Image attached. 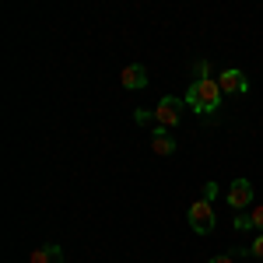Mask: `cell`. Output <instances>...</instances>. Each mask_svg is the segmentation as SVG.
Returning <instances> with one entry per match:
<instances>
[{
    "mask_svg": "<svg viewBox=\"0 0 263 263\" xmlns=\"http://www.w3.org/2000/svg\"><path fill=\"white\" fill-rule=\"evenodd\" d=\"M120 84L130 88V91H141V88H147V70H144L141 63H126L120 74Z\"/></svg>",
    "mask_w": 263,
    "mask_h": 263,
    "instance_id": "5b68a950",
    "label": "cell"
},
{
    "mask_svg": "<svg viewBox=\"0 0 263 263\" xmlns=\"http://www.w3.org/2000/svg\"><path fill=\"white\" fill-rule=\"evenodd\" d=\"M28 263H63V249L60 246H39L28 253Z\"/></svg>",
    "mask_w": 263,
    "mask_h": 263,
    "instance_id": "ba28073f",
    "label": "cell"
},
{
    "mask_svg": "<svg viewBox=\"0 0 263 263\" xmlns=\"http://www.w3.org/2000/svg\"><path fill=\"white\" fill-rule=\"evenodd\" d=\"M151 116H155V112H147V109H134V120L141 123V126H147V123H151Z\"/></svg>",
    "mask_w": 263,
    "mask_h": 263,
    "instance_id": "4fadbf2b",
    "label": "cell"
},
{
    "mask_svg": "<svg viewBox=\"0 0 263 263\" xmlns=\"http://www.w3.org/2000/svg\"><path fill=\"white\" fill-rule=\"evenodd\" d=\"M249 253H253L256 260H263V232L256 235V239H253V246H249Z\"/></svg>",
    "mask_w": 263,
    "mask_h": 263,
    "instance_id": "7c38bea8",
    "label": "cell"
},
{
    "mask_svg": "<svg viewBox=\"0 0 263 263\" xmlns=\"http://www.w3.org/2000/svg\"><path fill=\"white\" fill-rule=\"evenodd\" d=\"M218 84H221V91L224 95H242V91H249V81H246V74L242 70H224L221 78H218Z\"/></svg>",
    "mask_w": 263,
    "mask_h": 263,
    "instance_id": "8992f818",
    "label": "cell"
},
{
    "mask_svg": "<svg viewBox=\"0 0 263 263\" xmlns=\"http://www.w3.org/2000/svg\"><path fill=\"white\" fill-rule=\"evenodd\" d=\"M235 228H239V232H249V228H253L249 214H235Z\"/></svg>",
    "mask_w": 263,
    "mask_h": 263,
    "instance_id": "5bb4252c",
    "label": "cell"
},
{
    "mask_svg": "<svg viewBox=\"0 0 263 263\" xmlns=\"http://www.w3.org/2000/svg\"><path fill=\"white\" fill-rule=\"evenodd\" d=\"M228 203H232L235 211L249 207V203H253V182L249 179H235L232 186H228Z\"/></svg>",
    "mask_w": 263,
    "mask_h": 263,
    "instance_id": "277c9868",
    "label": "cell"
},
{
    "mask_svg": "<svg viewBox=\"0 0 263 263\" xmlns=\"http://www.w3.org/2000/svg\"><path fill=\"white\" fill-rule=\"evenodd\" d=\"M239 253H242V249H228V253H218V256H214L211 263H235V260H239Z\"/></svg>",
    "mask_w": 263,
    "mask_h": 263,
    "instance_id": "8fae6325",
    "label": "cell"
},
{
    "mask_svg": "<svg viewBox=\"0 0 263 263\" xmlns=\"http://www.w3.org/2000/svg\"><path fill=\"white\" fill-rule=\"evenodd\" d=\"M249 221H253V232H263V203H256L249 211Z\"/></svg>",
    "mask_w": 263,
    "mask_h": 263,
    "instance_id": "30bf717a",
    "label": "cell"
},
{
    "mask_svg": "<svg viewBox=\"0 0 263 263\" xmlns=\"http://www.w3.org/2000/svg\"><path fill=\"white\" fill-rule=\"evenodd\" d=\"M190 228H193L197 235H207V232L214 228V207H211L207 197L190 203Z\"/></svg>",
    "mask_w": 263,
    "mask_h": 263,
    "instance_id": "7a4b0ae2",
    "label": "cell"
},
{
    "mask_svg": "<svg viewBox=\"0 0 263 263\" xmlns=\"http://www.w3.org/2000/svg\"><path fill=\"white\" fill-rule=\"evenodd\" d=\"M182 102L186 99H176V95H165L162 102H158V109H155V120H158V126H176L182 116Z\"/></svg>",
    "mask_w": 263,
    "mask_h": 263,
    "instance_id": "3957f363",
    "label": "cell"
},
{
    "mask_svg": "<svg viewBox=\"0 0 263 263\" xmlns=\"http://www.w3.org/2000/svg\"><path fill=\"white\" fill-rule=\"evenodd\" d=\"M193 74H197V81H207L211 78V60H197L193 63Z\"/></svg>",
    "mask_w": 263,
    "mask_h": 263,
    "instance_id": "9c48e42d",
    "label": "cell"
},
{
    "mask_svg": "<svg viewBox=\"0 0 263 263\" xmlns=\"http://www.w3.org/2000/svg\"><path fill=\"white\" fill-rule=\"evenodd\" d=\"M221 84L214 81V78H207V81H193L190 84V91H186V102H190V109L193 112H203V116H211V112H218V105H221Z\"/></svg>",
    "mask_w": 263,
    "mask_h": 263,
    "instance_id": "6da1fadb",
    "label": "cell"
},
{
    "mask_svg": "<svg viewBox=\"0 0 263 263\" xmlns=\"http://www.w3.org/2000/svg\"><path fill=\"white\" fill-rule=\"evenodd\" d=\"M151 151L162 155V158H168V155L176 151V137H172L165 126H155V134H151Z\"/></svg>",
    "mask_w": 263,
    "mask_h": 263,
    "instance_id": "52a82bcc",
    "label": "cell"
}]
</instances>
